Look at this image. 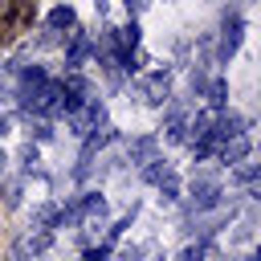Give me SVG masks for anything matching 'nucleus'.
Wrapping results in <instances>:
<instances>
[{"mask_svg": "<svg viewBox=\"0 0 261 261\" xmlns=\"http://www.w3.org/2000/svg\"><path fill=\"white\" fill-rule=\"evenodd\" d=\"M241 37H245V16H241V12H224V20H220V41H216V61H228V57L241 49Z\"/></svg>", "mask_w": 261, "mask_h": 261, "instance_id": "1", "label": "nucleus"}, {"mask_svg": "<svg viewBox=\"0 0 261 261\" xmlns=\"http://www.w3.org/2000/svg\"><path fill=\"white\" fill-rule=\"evenodd\" d=\"M45 29H53V33H69V29H77V12H73L69 4H57V8L45 16Z\"/></svg>", "mask_w": 261, "mask_h": 261, "instance_id": "2", "label": "nucleus"}, {"mask_svg": "<svg viewBox=\"0 0 261 261\" xmlns=\"http://www.w3.org/2000/svg\"><path fill=\"white\" fill-rule=\"evenodd\" d=\"M224 94H228V86H224V82H220V77H216V82H212V86H208V102H212V106H224V102H228V98H224Z\"/></svg>", "mask_w": 261, "mask_h": 261, "instance_id": "3", "label": "nucleus"}, {"mask_svg": "<svg viewBox=\"0 0 261 261\" xmlns=\"http://www.w3.org/2000/svg\"><path fill=\"white\" fill-rule=\"evenodd\" d=\"M0 135H8V118H0Z\"/></svg>", "mask_w": 261, "mask_h": 261, "instance_id": "4", "label": "nucleus"}]
</instances>
